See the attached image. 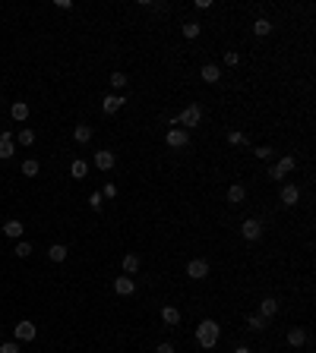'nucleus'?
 <instances>
[{
	"mask_svg": "<svg viewBox=\"0 0 316 353\" xmlns=\"http://www.w3.org/2000/svg\"><path fill=\"white\" fill-rule=\"evenodd\" d=\"M161 322H165V325H180V309H177V306H165V309H161Z\"/></svg>",
	"mask_w": 316,
	"mask_h": 353,
	"instance_id": "13",
	"label": "nucleus"
},
{
	"mask_svg": "<svg viewBox=\"0 0 316 353\" xmlns=\"http://www.w3.org/2000/svg\"><path fill=\"white\" fill-rule=\"evenodd\" d=\"M10 117H13L16 123L29 120V104H26V101H13V108H10Z\"/></svg>",
	"mask_w": 316,
	"mask_h": 353,
	"instance_id": "14",
	"label": "nucleus"
},
{
	"mask_svg": "<svg viewBox=\"0 0 316 353\" xmlns=\"http://www.w3.org/2000/svg\"><path fill=\"white\" fill-rule=\"evenodd\" d=\"M70 173H73V180H83V176L89 173V164L86 161H73L70 164Z\"/></svg>",
	"mask_w": 316,
	"mask_h": 353,
	"instance_id": "22",
	"label": "nucleus"
},
{
	"mask_svg": "<svg viewBox=\"0 0 316 353\" xmlns=\"http://www.w3.org/2000/svg\"><path fill=\"white\" fill-rule=\"evenodd\" d=\"M228 142H231V145H243L247 139H243V133H228Z\"/></svg>",
	"mask_w": 316,
	"mask_h": 353,
	"instance_id": "34",
	"label": "nucleus"
},
{
	"mask_svg": "<svg viewBox=\"0 0 316 353\" xmlns=\"http://www.w3.org/2000/svg\"><path fill=\"white\" fill-rule=\"evenodd\" d=\"M13 334H16V340H35V334H38V328H35V322L22 319V322L13 328Z\"/></svg>",
	"mask_w": 316,
	"mask_h": 353,
	"instance_id": "7",
	"label": "nucleus"
},
{
	"mask_svg": "<svg viewBox=\"0 0 316 353\" xmlns=\"http://www.w3.org/2000/svg\"><path fill=\"white\" fill-rule=\"evenodd\" d=\"M155 353H174V344H168V340H161V344L155 347Z\"/></svg>",
	"mask_w": 316,
	"mask_h": 353,
	"instance_id": "37",
	"label": "nucleus"
},
{
	"mask_svg": "<svg viewBox=\"0 0 316 353\" xmlns=\"http://www.w3.org/2000/svg\"><path fill=\"white\" fill-rule=\"evenodd\" d=\"M225 63H228V66H237V63H240V54H237V51H228V54H225Z\"/></svg>",
	"mask_w": 316,
	"mask_h": 353,
	"instance_id": "33",
	"label": "nucleus"
},
{
	"mask_svg": "<svg viewBox=\"0 0 316 353\" xmlns=\"http://www.w3.org/2000/svg\"><path fill=\"white\" fill-rule=\"evenodd\" d=\"M101 196H104V199H114V196H117V186H114V183H108V186L101 190Z\"/></svg>",
	"mask_w": 316,
	"mask_h": 353,
	"instance_id": "36",
	"label": "nucleus"
},
{
	"mask_svg": "<svg viewBox=\"0 0 316 353\" xmlns=\"http://www.w3.org/2000/svg\"><path fill=\"white\" fill-rule=\"evenodd\" d=\"M13 252H16L19 258H29V255H32V243H26V240H19V243H16V249H13Z\"/></svg>",
	"mask_w": 316,
	"mask_h": 353,
	"instance_id": "29",
	"label": "nucleus"
},
{
	"mask_svg": "<svg viewBox=\"0 0 316 353\" xmlns=\"http://www.w3.org/2000/svg\"><path fill=\"white\" fill-rule=\"evenodd\" d=\"M234 353H253L250 347H234Z\"/></svg>",
	"mask_w": 316,
	"mask_h": 353,
	"instance_id": "38",
	"label": "nucleus"
},
{
	"mask_svg": "<svg viewBox=\"0 0 316 353\" xmlns=\"http://www.w3.org/2000/svg\"><path fill=\"white\" fill-rule=\"evenodd\" d=\"M253 32H256V35H269V32H272V22H269L266 16H260V19L253 22Z\"/></svg>",
	"mask_w": 316,
	"mask_h": 353,
	"instance_id": "26",
	"label": "nucleus"
},
{
	"mask_svg": "<svg viewBox=\"0 0 316 353\" xmlns=\"http://www.w3.org/2000/svg\"><path fill=\"white\" fill-rule=\"evenodd\" d=\"M256 315H263V319H272V315H278V300L266 297V300L260 303V312H256Z\"/></svg>",
	"mask_w": 316,
	"mask_h": 353,
	"instance_id": "11",
	"label": "nucleus"
},
{
	"mask_svg": "<svg viewBox=\"0 0 316 353\" xmlns=\"http://www.w3.org/2000/svg\"><path fill=\"white\" fill-rule=\"evenodd\" d=\"M247 328H250V331H263L266 319H263V315H247Z\"/></svg>",
	"mask_w": 316,
	"mask_h": 353,
	"instance_id": "27",
	"label": "nucleus"
},
{
	"mask_svg": "<svg viewBox=\"0 0 316 353\" xmlns=\"http://www.w3.org/2000/svg\"><path fill=\"white\" fill-rule=\"evenodd\" d=\"M22 230H26V227H22V221H16V218H10L7 224H4V233H7V237H13V240L22 237Z\"/></svg>",
	"mask_w": 316,
	"mask_h": 353,
	"instance_id": "19",
	"label": "nucleus"
},
{
	"mask_svg": "<svg viewBox=\"0 0 316 353\" xmlns=\"http://www.w3.org/2000/svg\"><path fill=\"white\" fill-rule=\"evenodd\" d=\"M67 255H70V249H67L64 243H54L51 249H48V258H51V262H64Z\"/></svg>",
	"mask_w": 316,
	"mask_h": 353,
	"instance_id": "20",
	"label": "nucleus"
},
{
	"mask_svg": "<svg viewBox=\"0 0 316 353\" xmlns=\"http://www.w3.org/2000/svg\"><path fill=\"white\" fill-rule=\"evenodd\" d=\"M13 142H19L22 148H29V145H35V133L32 129H19V136L13 139Z\"/></svg>",
	"mask_w": 316,
	"mask_h": 353,
	"instance_id": "23",
	"label": "nucleus"
},
{
	"mask_svg": "<svg viewBox=\"0 0 316 353\" xmlns=\"http://www.w3.org/2000/svg\"><path fill=\"white\" fill-rule=\"evenodd\" d=\"M243 199H247V186H240V183H234L231 190H228V202L231 205H240Z\"/></svg>",
	"mask_w": 316,
	"mask_h": 353,
	"instance_id": "17",
	"label": "nucleus"
},
{
	"mask_svg": "<svg viewBox=\"0 0 316 353\" xmlns=\"http://www.w3.org/2000/svg\"><path fill=\"white\" fill-rule=\"evenodd\" d=\"M114 293H120V297H133V293H136V281L130 275L114 278Z\"/></svg>",
	"mask_w": 316,
	"mask_h": 353,
	"instance_id": "6",
	"label": "nucleus"
},
{
	"mask_svg": "<svg viewBox=\"0 0 316 353\" xmlns=\"http://www.w3.org/2000/svg\"><path fill=\"white\" fill-rule=\"evenodd\" d=\"M95 167L98 170H111L114 167V151H95Z\"/></svg>",
	"mask_w": 316,
	"mask_h": 353,
	"instance_id": "15",
	"label": "nucleus"
},
{
	"mask_svg": "<svg viewBox=\"0 0 316 353\" xmlns=\"http://www.w3.org/2000/svg\"><path fill=\"white\" fill-rule=\"evenodd\" d=\"M240 237L247 240V243H253V240H260L263 237V221H256V218H247L240 224Z\"/></svg>",
	"mask_w": 316,
	"mask_h": 353,
	"instance_id": "4",
	"label": "nucleus"
},
{
	"mask_svg": "<svg viewBox=\"0 0 316 353\" xmlns=\"http://www.w3.org/2000/svg\"><path fill=\"white\" fill-rule=\"evenodd\" d=\"M0 353H19V340H7V344H0Z\"/></svg>",
	"mask_w": 316,
	"mask_h": 353,
	"instance_id": "31",
	"label": "nucleus"
},
{
	"mask_svg": "<svg viewBox=\"0 0 316 353\" xmlns=\"http://www.w3.org/2000/svg\"><path fill=\"white\" fill-rule=\"evenodd\" d=\"M275 167H278V173H282V176H285V173H291V170H294V167H297V161H294V158H291V155H288V158H282V161H278V164H275Z\"/></svg>",
	"mask_w": 316,
	"mask_h": 353,
	"instance_id": "24",
	"label": "nucleus"
},
{
	"mask_svg": "<svg viewBox=\"0 0 316 353\" xmlns=\"http://www.w3.org/2000/svg\"><path fill=\"white\" fill-rule=\"evenodd\" d=\"M218 334H221V328H218V322H212V319H203L200 325H196V344L206 347V350H212V347L218 344Z\"/></svg>",
	"mask_w": 316,
	"mask_h": 353,
	"instance_id": "1",
	"label": "nucleus"
},
{
	"mask_svg": "<svg viewBox=\"0 0 316 353\" xmlns=\"http://www.w3.org/2000/svg\"><path fill=\"white\" fill-rule=\"evenodd\" d=\"M256 158L269 161V158H272V148H269V145H260V148H256Z\"/></svg>",
	"mask_w": 316,
	"mask_h": 353,
	"instance_id": "35",
	"label": "nucleus"
},
{
	"mask_svg": "<svg viewBox=\"0 0 316 353\" xmlns=\"http://www.w3.org/2000/svg\"><path fill=\"white\" fill-rule=\"evenodd\" d=\"M200 76H203V82H209V85H215V82L221 79V69H218L215 63H206V66L200 69Z\"/></svg>",
	"mask_w": 316,
	"mask_h": 353,
	"instance_id": "12",
	"label": "nucleus"
},
{
	"mask_svg": "<svg viewBox=\"0 0 316 353\" xmlns=\"http://www.w3.org/2000/svg\"><path fill=\"white\" fill-rule=\"evenodd\" d=\"M127 104V98L123 95H104V101H101V108H104V114H117Z\"/></svg>",
	"mask_w": 316,
	"mask_h": 353,
	"instance_id": "9",
	"label": "nucleus"
},
{
	"mask_svg": "<svg viewBox=\"0 0 316 353\" xmlns=\"http://www.w3.org/2000/svg\"><path fill=\"white\" fill-rule=\"evenodd\" d=\"M89 205H92V211H101L104 196H101V193H92V196H89Z\"/></svg>",
	"mask_w": 316,
	"mask_h": 353,
	"instance_id": "30",
	"label": "nucleus"
},
{
	"mask_svg": "<svg viewBox=\"0 0 316 353\" xmlns=\"http://www.w3.org/2000/svg\"><path fill=\"white\" fill-rule=\"evenodd\" d=\"M288 344L291 347H303V344H307V328H291V331H288Z\"/></svg>",
	"mask_w": 316,
	"mask_h": 353,
	"instance_id": "16",
	"label": "nucleus"
},
{
	"mask_svg": "<svg viewBox=\"0 0 316 353\" xmlns=\"http://www.w3.org/2000/svg\"><path fill=\"white\" fill-rule=\"evenodd\" d=\"M38 170H41V167H38V161H35V158H29L26 164H22V176H35Z\"/></svg>",
	"mask_w": 316,
	"mask_h": 353,
	"instance_id": "28",
	"label": "nucleus"
},
{
	"mask_svg": "<svg viewBox=\"0 0 316 353\" xmlns=\"http://www.w3.org/2000/svg\"><path fill=\"white\" fill-rule=\"evenodd\" d=\"M200 120H203V108H200V104H186V108L180 111V117H177V123H183V129L200 126Z\"/></svg>",
	"mask_w": 316,
	"mask_h": 353,
	"instance_id": "2",
	"label": "nucleus"
},
{
	"mask_svg": "<svg viewBox=\"0 0 316 353\" xmlns=\"http://www.w3.org/2000/svg\"><path fill=\"white\" fill-rule=\"evenodd\" d=\"M165 142H168V148H183L186 142H190V129H183V126H171L168 133H165Z\"/></svg>",
	"mask_w": 316,
	"mask_h": 353,
	"instance_id": "3",
	"label": "nucleus"
},
{
	"mask_svg": "<svg viewBox=\"0 0 316 353\" xmlns=\"http://www.w3.org/2000/svg\"><path fill=\"white\" fill-rule=\"evenodd\" d=\"M186 278H193V281L209 278V262L206 258H190V262H186Z\"/></svg>",
	"mask_w": 316,
	"mask_h": 353,
	"instance_id": "5",
	"label": "nucleus"
},
{
	"mask_svg": "<svg viewBox=\"0 0 316 353\" xmlns=\"http://www.w3.org/2000/svg\"><path fill=\"white\" fill-rule=\"evenodd\" d=\"M13 151H16V142H13V133H4L0 136V158H13Z\"/></svg>",
	"mask_w": 316,
	"mask_h": 353,
	"instance_id": "10",
	"label": "nucleus"
},
{
	"mask_svg": "<svg viewBox=\"0 0 316 353\" xmlns=\"http://www.w3.org/2000/svg\"><path fill=\"white\" fill-rule=\"evenodd\" d=\"M111 85H114V89H123V85H127V76H123V73H111Z\"/></svg>",
	"mask_w": 316,
	"mask_h": 353,
	"instance_id": "32",
	"label": "nucleus"
},
{
	"mask_svg": "<svg viewBox=\"0 0 316 353\" xmlns=\"http://www.w3.org/2000/svg\"><path fill=\"white\" fill-rule=\"evenodd\" d=\"M73 139H76V142H79V145H86V142H92V126H89V123H79V126L73 129Z\"/></svg>",
	"mask_w": 316,
	"mask_h": 353,
	"instance_id": "18",
	"label": "nucleus"
},
{
	"mask_svg": "<svg viewBox=\"0 0 316 353\" xmlns=\"http://www.w3.org/2000/svg\"><path fill=\"white\" fill-rule=\"evenodd\" d=\"M297 202H300V186H294V183H285V186H282V205L294 208Z\"/></svg>",
	"mask_w": 316,
	"mask_h": 353,
	"instance_id": "8",
	"label": "nucleus"
},
{
	"mask_svg": "<svg viewBox=\"0 0 316 353\" xmlns=\"http://www.w3.org/2000/svg\"><path fill=\"white\" fill-rule=\"evenodd\" d=\"M120 265H123V275H136V272H139V255H133V252L123 255Z\"/></svg>",
	"mask_w": 316,
	"mask_h": 353,
	"instance_id": "21",
	"label": "nucleus"
},
{
	"mask_svg": "<svg viewBox=\"0 0 316 353\" xmlns=\"http://www.w3.org/2000/svg\"><path fill=\"white\" fill-rule=\"evenodd\" d=\"M200 32H203L200 22H183V38H200Z\"/></svg>",
	"mask_w": 316,
	"mask_h": 353,
	"instance_id": "25",
	"label": "nucleus"
}]
</instances>
